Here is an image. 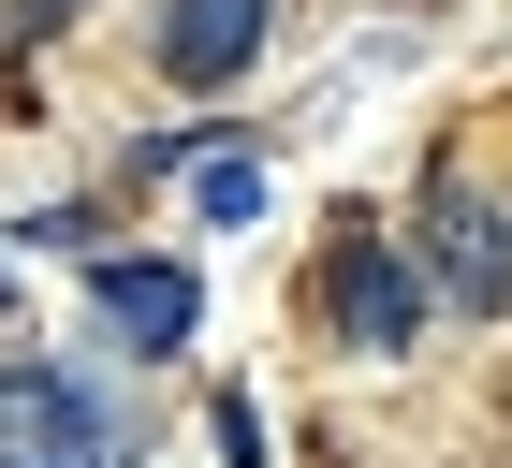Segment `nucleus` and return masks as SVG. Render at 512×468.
Segmentation results:
<instances>
[{"instance_id": "nucleus-1", "label": "nucleus", "mask_w": 512, "mask_h": 468, "mask_svg": "<svg viewBox=\"0 0 512 468\" xmlns=\"http://www.w3.org/2000/svg\"><path fill=\"white\" fill-rule=\"evenodd\" d=\"M0 468H118V425L88 410V381L0 351Z\"/></svg>"}, {"instance_id": "nucleus-2", "label": "nucleus", "mask_w": 512, "mask_h": 468, "mask_svg": "<svg viewBox=\"0 0 512 468\" xmlns=\"http://www.w3.org/2000/svg\"><path fill=\"white\" fill-rule=\"evenodd\" d=\"M322 308H337V337H352V351H410L425 278H410V249H395V234H352V249H337V278H322Z\"/></svg>"}, {"instance_id": "nucleus-3", "label": "nucleus", "mask_w": 512, "mask_h": 468, "mask_svg": "<svg viewBox=\"0 0 512 468\" xmlns=\"http://www.w3.org/2000/svg\"><path fill=\"white\" fill-rule=\"evenodd\" d=\"M278 0H161V74L176 88H235L249 59H264Z\"/></svg>"}, {"instance_id": "nucleus-4", "label": "nucleus", "mask_w": 512, "mask_h": 468, "mask_svg": "<svg viewBox=\"0 0 512 468\" xmlns=\"http://www.w3.org/2000/svg\"><path fill=\"white\" fill-rule=\"evenodd\" d=\"M425 234H439V293H454V308H512V220H498V205L439 191Z\"/></svg>"}, {"instance_id": "nucleus-5", "label": "nucleus", "mask_w": 512, "mask_h": 468, "mask_svg": "<svg viewBox=\"0 0 512 468\" xmlns=\"http://www.w3.org/2000/svg\"><path fill=\"white\" fill-rule=\"evenodd\" d=\"M88 293H103V322H118L132 351H176V337H191V322H205L191 264H132V249H118V264H88Z\"/></svg>"}, {"instance_id": "nucleus-6", "label": "nucleus", "mask_w": 512, "mask_h": 468, "mask_svg": "<svg viewBox=\"0 0 512 468\" xmlns=\"http://www.w3.org/2000/svg\"><path fill=\"white\" fill-rule=\"evenodd\" d=\"M264 205V161H205V220H249Z\"/></svg>"}, {"instance_id": "nucleus-7", "label": "nucleus", "mask_w": 512, "mask_h": 468, "mask_svg": "<svg viewBox=\"0 0 512 468\" xmlns=\"http://www.w3.org/2000/svg\"><path fill=\"white\" fill-rule=\"evenodd\" d=\"M88 0H0V30H74Z\"/></svg>"}, {"instance_id": "nucleus-8", "label": "nucleus", "mask_w": 512, "mask_h": 468, "mask_svg": "<svg viewBox=\"0 0 512 468\" xmlns=\"http://www.w3.org/2000/svg\"><path fill=\"white\" fill-rule=\"evenodd\" d=\"M0 293H15V264H0Z\"/></svg>"}]
</instances>
